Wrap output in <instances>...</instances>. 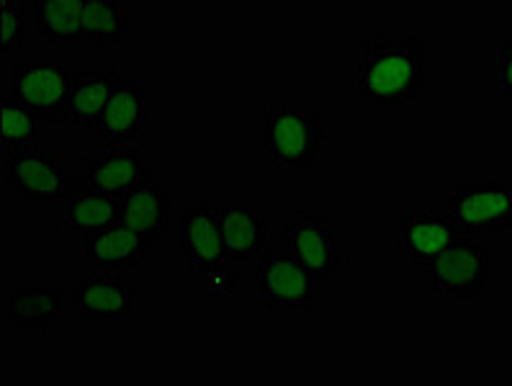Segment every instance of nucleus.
Listing matches in <instances>:
<instances>
[{"label": "nucleus", "instance_id": "obj_4", "mask_svg": "<svg viewBox=\"0 0 512 386\" xmlns=\"http://www.w3.org/2000/svg\"><path fill=\"white\" fill-rule=\"evenodd\" d=\"M258 291L271 314H314L317 278L289 253L271 248L260 255Z\"/></svg>", "mask_w": 512, "mask_h": 386}, {"label": "nucleus", "instance_id": "obj_19", "mask_svg": "<svg viewBox=\"0 0 512 386\" xmlns=\"http://www.w3.org/2000/svg\"><path fill=\"white\" fill-rule=\"evenodd\" d=\"M132 31V16L121 0H83L80 47H116Z\"/></svg>", "mask_w": 512, "mask_h": 386}, {"label": "nucleus", "instance_id": "obj_12", "mask_svg": "<svg viewBox=\"0 0 512 386\" xmlns=\"http://www.w3.org/2000/svg\"><path fill=\"white\" fill-rule=\"evenodd\" d=\"M93 132L103 145H137L147 132V88L121 73Z\"/></svg>", "mask_w": 512, "mask_h": 386}, {"label": "nucleus", "instance_id": "obj_13", "mask_svg": "<svg viewBox=\"0 0 512 386\" xmlns=\"http://www.w3.org/2000/svg\"><path fill=\"white\" fill-rule=\"evenodd\" d=\"M88 186L109 188L116 193H129L134 188L152 183L145 150L134 145H103L83 157V173Z\"/></svg>", "mask_w": 512, "mask_h": 386}, {"label": "nucleus", "instance_id": "obj_23", "mask_svg": "<svg viewBox=\"0 0 512 386\" xmlns=\"http://www.w3.org/2000/svg\"><path fill=\"white\" fill-rule=\"evenodd\" d=\"M26 39V8L19 0H0V52L13 55Z\"/></svg>", "mask_w": 512, "mask_h": 386}, {"label": "nucleus", "instance_id": "obj_8", "mask_svg": "<svg viewBox=\"0 0 512 386\" xmlns=\"http://www.w3.org/2000/svg\"><path fill=\"white\" fill-rule=\"evenodd\" d=\"M286 250L294 255L317 281H330L343 266L345 255L325 214L296 209L284 222Z\"/></svg>", "mask_w": 512, "mask_h": 386}, {"label": "nucleus", "instance_id": "obj_2", "mask_svg": "<svg viewBox=\"0 0 512 386\" xmlns=\"http://www.w3.org/2000/svg\"><path fill=\"white\" fill-rule=\"evenodd\" d=\"M327 124L314 109L271 106L263 124V152L273 170H307L327 145Z\"/></svg>", "mask_w": 512, "mask_h": 386}, {"label": "nucleus", "instance_id": "obj_20", "mask_svg": "<svg viewBox=\"0 0 512 386\" xmlns=\"http://www.w3.org/2000/svg\"><path fill=\"white\" fill-rule=\"evenodd\" d=\"M170 217H173V201L163 188L145 183L124 193V206H121V222L129 224L139 235H145L157 245V240L168 232Z\"/></svg>", "mask_w": 512, "mask_h": 386}, {"label": "nucleus", "instance_id": "obj_24", "mask_svg": "<svg viewBox=\"0 0 512 386\" xmlns=\"http://www.w3.org/2000/svg\"><path fill=\"white\" fill-rule=\"evenodd\" d=\"M492 70H494V85H497V91L512 103V39H505L500 47L494 49Z\"/></svg>", "mask_w": 512, "mask_h": 386}, {"label": "nucleus", "instance_id": "obj_9", "mask_svg": "<svg viewBox=\"0 0 512 386\" xmlns=\"http://www.w3.org/2000/svg\"><path fill=\"white\" fill-rule=\"evenodd\" d=\"M155 242L119 222L83 237V266L101 273H132L145 268Z\"/></svg>", "mask_w": 512, "mask_h": 386}, {"label": "nucleus", "instance_id": "obj_5", "mask_svg": "<svg viewBox=\"0 0 512 386\" xmlns=\"http://www.w3.org/2000/svg\"><path fill=\"white\" fill-rule=\"evenodd\" d=\"M461 237H469V232L451 212H404L392 240L412 271L430 273L440 255Z\"/></svg>", "mask_w": 512, "mask_h": 386}, {"label": "nucleus", "instance_id": "obj_18", "mask_svg": "<svg viewBox=\"0 0 512 386\" xmlns=\"http://www.w3.org/2000/svg\"><path fill=\"white\" fill-rule=\"evenodd\" d=\"M42 116L16 93L0 96V163L42 145Z\"/></svg>", "mask_w": 512, "mask_h": 386}, {"label": "nucleus", "instance_id": "obj_14", "mask_svg": "<svg viewBox=\"0 0 512 386\" xmlns=\"http://www.w3.org/2000/svg\"><path fill=\"white\" fill-rule=\"evenodd\" d=\"M73 307L83 320H127L134 307V284L127 273L88 271L73 289Z\"/></svg>", "mask_w": 512, "mask_h": 386}, {"label": "nucleus", "instance_id": "obj_17", "mask_svg": "<svg viewBox=\"0 0 512 386\" xmlns=\"http://www.w3.org/2000/svg\"><path fill=\"white\" fill-rule=\"evenodd\" d=\"M119 67H73V93L67 106V127L96 129L111 91L119 80Z\"/></svg>", "mask_w": 512, "mask_h": 386}, {"label": "nucleus", "instance_id": "obj_25", "mask_svg": "<svg viewBox=\"0 0 512 386\" xmlns=\"http://www.w3.org/2000/svg\"><path fill=\"white\" fill-rule=\"evenodd\" d=\"M209 278V294H235L237 291V281L235 276L227 271V266L214 271Z\"/></svg>", "mask_w": 512, "mask_h": 386}, {"label": "nucleus", "instance_id": "obj_10", "mask_svg": "<svg viewBox=\"0 0 512 386\" xmlns=\"http://www.w3.org/2000/svg\"><path fill=\"white\" fill-rule=\"evenodd\" d=\"M451 214L466 232H510V186L484 181L479 186H456L451 191Z\"/></svg>", "mask_w": 512, "mask_h": 386}, {"label": "nucleus", "instance_id": "obj_16", "mask_svg": "<svg viewBox=\"0 0 512 386\" xmlns=\"http://www.w3.org/2000/svg\"><path fill=\"white\" fill-rule=\"evenodd\" d=\"M229 263H247L271 248L268 214L250 206H217Z\"/></svg>", "mask_w": 512, "mask_h": 386}, {"label": "nucleus", "instance_id": "obj_22", "mask_svg": "<svg viewBox=\"0 0 512 386\" xmlns=\"http://www.w3.org/2000/svg\"><path fill=\"white\" fill-rule=\"evenodd\" d=\"M83 0H37V31L44 47H80Z\"/></svg>", "mask_w": 512, "mask_h": 386}, {"label": "nucleus", "instance_id": "obj_26", "mask_svg": "<svg viewBox=\"0 0 512 386\" xmlns=\"http://www.w3.org/2000/svg\"><path fill=\"white\" fill-rule=\"evenodd\" d=\"M510 193H512V183H510ZM510 232H512V217H510Z\"/></svg>", "mask_w": 512, "mask_h": 386}, {"label": "nucleus", "instance_id": "obj_21", "mask_svg": "<svg viewBox=\"0 0 512 386\" xmlns=\"http://www.w3.org/2000/svg\"><path fill=\"white\" fill-rule=\"evenodd\" d=\"M6 320L34 332L52 330L62 317V294L57 289H21L3 294Z\"/></svg>", "mask_w": 512, "mask_h": 386}, {"label": "nucleus", "instance_id": "obj_15", "mask_svg": "<svg viewBox=\"0 0 512 386\" xmlns=\"http://www.w3.org/2000/svg\"><path fill=\"white\" fill-rule=\"evenodd\" d=\"M121 206H124V193L109 191L83 183L78 193L57 206L62 219V230L70 235H93V232L109 227L121 219Z\"/></svg>", "mask_w": 512, "mask_h": 386}, {"label": "nucleus", "instance_id": "obj_3", "mask_svg": "<svg viewBox=\"0 0 512 386\" xmlns=\"http://www.w3.org/2000/svg\"><path fill=\"white\" fill-rule=\"evenodd\" d=\"M0 173H3V186L8 193L19 196L21 201H34V204L60 206L85 183L83 178H73L67 173L60 152H49L42 147L3 160Z\"/></svg>", "mask_w": 512, "mask_h": 386}, {"label": "nucleus", "instance_id": "obj_1", "mask_svg": "<svg viewBox=\"0 0 512 386\" xmlns=\"http://www.w3.org/2000/svg\"><path fill=\"white\" fill-rule=\"evenodd\" d=\"M363 60L350 83L374 109H404L425 88V57L420 37L389 39L366 34L361 39Z\"/></svg>", "mask_w": 512, "mask_h": 386}, {"label": "nucleus", "instance_id": "obj_6", "mask_svg": "<svg viewBox=\"0 0 512 386\" xmlns=\"http://www.w3.org/2000/svg\"><path fill=\"white\" fill-rule=\"evenodd\" d=\"M11 83V91L47 124L67 127L73 67H65L62 62H19L11 70Z\"/></svg>", "mask_w": 512, "mask_h": 386}, {"label": "nucleus", "instance_id": "obj_7", "mask_svg": "<svg viewBox=\"0 0 512 386\" xmlns=\"http://www.w3.org/2000/svg\"><path fill=\"white\" fill-rule=\"evenodd\" d=\"M494 255L471 237H461L440 255L430 271V284L451 299H476L492 289Z\"/></svg>", "mask_w": 512, "mask_h": 386}, {"label": "nucleus", "instance_id": "obj_11", "mask_svg": "<svg viewBox=\"0 0 512 386\" xmlns=\"http://www.w3.org/2000/svg\"><path fill=\"white\" fill-rule=\"evenodd\" d=\"M181 253L186 271L193 276H211L229 263L224 250L217 206L204 201L193 204L181 217Z\"/></svg>", "mask_w": 512, "mask_h": 386}]
</instances>
